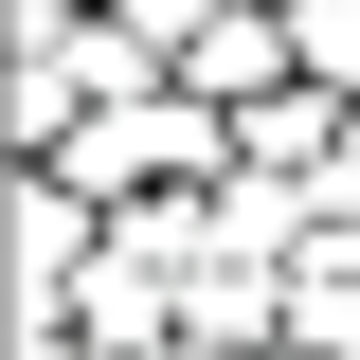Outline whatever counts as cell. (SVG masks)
I'll return each instance as SVG.
<instances>
[{
  "label": "cell",
  "mask_w": 360,
  "mask_h": 360,
  "mask_svg": "<svg viewBox=\"0 0 360 360\" xmlns=\"http://www.w3.org/2000/svg\"><path fill=\"white\" fill-rule=\"evenodd\" d=\"M307 54H324V90H360V0H324V18H307Z\"/></svg>",
  "instance_id": "obj_1"
},
{
  "label": "cell",
  "mask_w": 360,
  "mask_h": 360,
  "mask_svg": "<svg viewBox=\"0 0 360 360\" xmlns=\"http://www.w3.org/2000/svg\"><path fill=\"white\" fill-rule=\"evenodd\" d=\"M252 18H324V0H252Z\"/></svg>",
  "instance_id": "obj_2"
},
{
  "label": "cell",
  "mask_w": 360,
  "mask_h": 360,
  "mask_svg": "<svg viewBox=\"0 0 360 360\" xmlns=\"http://www.w3.org/2000/svg\"><path fill=\"white\" fill-rule=\"evenodd\" d=\"M144 360H162V342H144Z\"/></svg>",
  "instance_id": "obj_3"
}]
</instances>
